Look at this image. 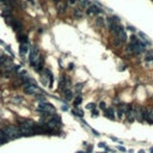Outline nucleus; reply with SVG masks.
Here are the masks:
<instances>
[{
  "mask_svg": "<svg viewBox=\"0 0 153 153\" xmlns=\"http://www.w3.org/2000/svg\"><path fill=\"white\" fill-rule=\"evenodd\" d=\"M128 30H130V31H135L136 29H135V28H133V27H128Z\"/></svg>",
  "mask_w": 153,
  "mask_h": 153,
  "instance_id": "obj_28",
  "label": "nucleus"
},
{
  "mask_svg": "<svg viewBox=\"0 0 153 153\" xmlns=\"http://www.w3.org/2000/svg\"><path fill=\"white\" fill-rule=\"evenodd\" d=\"M2 132H4V134L8 139H17V138L22 136V134L19 132V128L18 127H14V126H6Z\"/></svg>",
  "mask_w": 153,
  "mask_h": 153,
  "instance_id": "obj_1",
  "label": "nucleus"
},
{
  "mask_svg": "<svg viewBox=\"0 0 153 153\" xmlns=\"http://www.w3.org/2000/svg\"><path fill=\"white\" fill-rule=\"evenodd\" d=\"M117 150H119V151H121V152H127V150H126L123 146H117Z\"/></svg>",
  "mask_w": 153,
  "mask_h": 153,
  "instance_id": "obj_25",
  "label": "nucleus"
},
{
  "mask_svg": "<svg viewBox=\"0 0 153 153\" xmlns=\"http://www.w3.org/2000/svg\"><path fill=\"white\" fill-rule=\"evenodd\" d=\"M99 6H100L99 2H92L91 6L89 8H86L87 14H99V13H102V8Z\"/></svg>",
  "mask_w": 153,
  "mask_h": 153,
  "instance_id": "obj_3",
  "label": "nucleus"
},
{
  "mask_svg": "<svg viewBox=\"0 0 153 153\" xmlns=\"http://www.w3.org/2000/svg\"><path fill=\"white\" fill-rule=\"evenodd\" d=\"M73 66H74L73 63H69V67H68V68H69V69H73Z\"/></svg>",
  "mask_w": 153,
  "mask_h": 153,
  "instance_id": "obj_29",
  "label": "nucleus"
},
{
  "mask_svg": "<svg viewBox=\"0 0 153 153\" xmlns=\"http://www.w3.org/2000/svg\"><path fill=\"white\" fill-rule=\"evenodd\" d=\"M28 52H29V44L28 43H22L20 47H19V54H20V56L24 58L28 54Z\"/></svg>",
  "mask_w": 153,
  "mask_h": 153,
  "instance_id": "obj_8",
  "label": "nucleus"
},
{
  "mask_svg": "<svg viewBox=\"0 0 153 153\" xmlns=\"http://www.w3.org/2000/svg\"><path fill=\"white\" fill-rule=\"evenodd\" d=\"M144 121L153 123V108H147L144 110Z\"/></svg>",
  "mask_w": 153,
  "mask_h": 153,
  "instance_id": "obj_5",
  "label": "nucleus"
},
{
  "mask_svg": "<svg viewBox=\"0 0 153 153\" xmlns=\"http://www.w3.org/2000/svg\"><path fill=\"white\" fill-rule=\"evenodd\" d=\"M144 110L141 106H136L134 109V115H135V119L139 121V122H144Z\"/></svg>",
  "mask_w": 153,
  "mask_h": 153,
  "instance_id": "obj_6",
  "label": "nucleus"
},
{
  "mask_svg": "<svg viewBox=\"0 0 153 153\" xmlns=\"http://www.w3.org/2000/svg\"><path fill=\"white\" fill-rule=\"evenodd\" d=\"M17 38H18V41L20 42V44H22V43H28V37H27V35L23 33V32L17 33Z\"/></svg>",
  "mask_w": 153,
  "mask_h": 153,
  "instance_id": "obj_12",
  "label": "nucleus"
},
{
  "mask_svg": "<svg viewBox=\"0 0 153 153\" xmlns=\"http://www.w3.org/2000/svg\"><path fill=\"white\" fill-rule=\"evenodd\" d=\"M94 108H96V104H94V103H90V104L86 105V109H91V110H93Z\"/></svg>",
  "mask_w": 153,
  "mask_h": 153,
  "instance_id": "obj_20",
  "label": "nucleus"
},
{
  "mask_svg": "<svg viewBox=\"0 0 153 153\" xmlns=\"http://www.w3.org/2000/svg\"><path fill=\"white\" fill-rule=\"evenodd\" d=\"M63 96H65V98H66L67 100H71V99L73 98V93H72V91H71L69 89H65V90H63Z\"/></svg>",
  "mask_w": 153,
  "mask_h": 153,
  "instance_id": "obj_15",
  "label": "nucleus"
},
{
  "mask_svg": "<svg viewBox=\"0 0 153 153\" xmlns=\"http://www.w3.org/2000/svg\"><path fill=\"white\" fill-rule=\"evenodd\" d=\"M96 25H98V27H103V25H104V18L98 17V18L96 19Z\"/></svg>",
  "mask_w": 153,
  "mask_h": 153,
  "instance_id": "obj_16",
  "label": "nucleus"
},
{
  "mask_svg": "<svg viewBox=\"0 0 153 153\" xmlns=\"http://www.w3.org/2000/svg\"><path fill=\"white\" fill-rule=\"evenodd\" d=\"M23 89L25 93H29V94H37L40 92V89L35 84H23Z\"/></svg>",
  "mask_w": 153,
  "mask_h": 153,
  "instance_id": "obj_4",
  "label": "nucleus"
},
{
  "mask_svg": "<svg viewBox=\"0 0 153 153\" xmlns=\"http://www.w3.org/2000/svg\"><path fill=\"white\" fill-rule=\"evenodd\" d=\"M113 44H114V46H116V47H119V46L121 44V42H120V41H119L117 38H115V40L113 41Z\"/></svg>",
  "mask_w": 153,
  "mask_h": 153,
  "instance_id": "obj_22",
  "label": "nucleus"
},
{
  "mask_svg": "<svg viewBox=\"0 0 153 153\" xmlns=\"http://www.w3.org/2000/svg\"><path fill=\"white\" fill-rule=\"evenodd\" d=\"M77 153H85V152H83V151H80V152H77Z\"/></svg>",
  "mask_w": 153,
  "mask_h": 153,
  "instance_id": "obj_33",
  "label": "nucleus"
},
{
  "mask_svg": "<svg viewBox=\"0 0 153 153\" xmlns=\"http://www.w3.org/2000/svg\"><path fill=\"white\" fill-rule=\"evenodd\" d=\"M12 102H14V103H20V102H22V98H19V97H13V98H12Z\"/></svg>",
  "mask_w": 153,
  "mask_h": 153,
  "instance_id": "obj_21",
  "label": "nucleus"
},
{
  "mask_svg": "<svg viewBox=\"0 0 153 153\" xmlns=\"http://www.w3.org/2000/svg\"><path fill=\"white\" fill-rule=\"evenodd\" d=\"M104 116H106L110 120H115V110L113 108H106L104 110Z\"/></svg>",
  "mask_w": 153,
  "mask_h": 153,
  "instance_id": "obj_9",
  "label": "nucleus"
},
{
  "mask_svg": "<svg viewBox=\"0 0 153 153\" xmlns=\"http://www.w3.org/2000/svg\"><path fill=\"white\" fill-rule=\"evenodd\" d=\"M81 100H83L81 96H80V94H78V96H77V98L74 99V105H75V106H78V105L81 103Z\"/></svg>",
  "mask_w": 153,
  "mask_h": 153,
  "instance_id": "obj_17",
  "label": "nucleus"
},
{
  "mask_svg": "<svg viewBox=\"0 0 153 153\" xmlns=\"http://www.w3.org/2000/svg\"><path fill=\"white\" fill-rule=\"evenodd\" d=\"M111 140H113V141H115V142H119V144H121V141H120L119 139H116V138H114V136H111Z\"/></svg>",
  "mask_w": 153,
  "mask_h": 153,
  "instance_id": "obj_26",
  "label": "nucleus"
},
{
  "mask_svg": "<svg viewBox=\"0 0 153 153\" xmlns=\"http://www.w3.org/2000/svg\"><path fill=\"white\" fill-rule=\"evenodd\" d=\"M91 114H92V117H97V116L99 115L98 110H96V109H93V110H91Z\"/></svg>",
  "mask_w": 153,
  "mask_h": 153,
  "instance_id": "obj_19",
  "label": "nucleus"
},
{
  "mask_svg": "<svg viewBox=\"0 0 153 153\" xmlns=\"http://www.w3.org/2000/svg\"><path fill=\"white\" fill-rule=\"evenodd\" d=\"M66 7H67V4L66 2H58V5H56V8H58V12L59 13H63L66 11Z\"/></svg>",
  "mask_w": 153,
  "mask_h": 153,
  "instance_id": "obj_13",
  "label": "nucleus"
},
{
  "mask_svg": "<svg viewBox=\"0 0 153 153\" xmlns=\"http://www.w3.org/2000/svg\"><path fill=\"white\" fill-rule=\"evenodd\" d=\"M11 25H12L13 30L16 31L17 33L23 32V24H22V22H20V20H18V19H13V22L11 23Z\"/></svg>",
  "mask_w": 153,
  "mask_h": 153,
  "instance_id": "obj_7",
  "label": "nucleus"
},
{
  "mask_svg": "<svg viewBox=\"0 0 153 153\" xmlns=\"http://www.w3.org/2000/svg\"><path fill=\"white\" fill-rule=\"evenodd\" d=\"M81 89H83V84H78V85L75 86V90H77L78 92L81 91Z\"/></svg>",
  "mask_w": 153,
  "mask_h": 153,
  "instance_id": "obj_23",
  "label": "nucleus"
},
{
  "mask_svg": "<svg viewBox=\"0 0 153 153\" xmlns=\"http://www.w3.org/2000/svg\"><path fill=\"white\" fill-rule=\"evenodd\" d=\"M91 130H92V133H93V134H94L96 136H98V135H99V133H98L97 130H94V129H92V128H91Z\"/></svg>",
  "mask_w": 153,
  "mask_h": 153,
  "instance_id": "obj_27",
  "label": "nucleus"
},
{
  "mask_svg": "<svg viewBox=\"0 0 153 153\" xmlns=\"http://www.w3.org/2000/svg\"><path fill=\"white\" fill-rule=\"evenodd\" d=\"M73 14H74V17H77V18H81V17L84 16L83 8H80V7H75L74 11H73Z\"/></svg>",
  "mask_w": 153,
  "mask_h": 153,
  "instance_id": "obj_14",
  "label": "nucleus"
},
{
  "mask_svg": "<svg viewBox=\"0 0 153 153\" xmlns=\"http://www.w3.org/2000/svg\"><path fill=\"white\" fill-rule=\"evenodd\" d=\"M124 115H126V119H127V121H128V122H133V121H134V119H135V115H134V109H132L130 111L126 113Z\"/></svg>",
  "mask_w": 153,
  "mask_h": 153,
  "instance_id": "obj_11",
  "label": "nucleus"
},
{
  "mask_svg": "<svg viewBox=\"0 0 153 153\" xmlns=\"http://www.w3.org/2000/svg\"><path fill=\"white\" fill-rule=\"evenodd\" d=\"M139 153H145V151H144V150H141V151H140Z\"/></svg>",
  "mask_w": 153,
  "mask_h": 153,
  "instance_id": "obj_31",
  "label": "nucleus"
},
{
  "mask_svg": "<svg viewBox=\"0 0 153 153\" xmlns=\"http://www.w3.org/2000/svg\"><path fill=\"white\" fill-rule=\"evenodd\" d=\"M105 105H106V104H105L104 102H102V103L99 104V108H100V109H103V110H105V109H106V106H105Z\"/></svg>",
  "mask_w": 153,
  "mask_h": 153,
  "instance_id": "obj_24",
  "label": "nucleus"
},
{
  "mask_svg": "<svg viewBox=\"0 0 153 153\" xmlns=\"http://www.w3.org/2000/svg\"><path fill=\"white\" fill-rule=\"evenodd\" d=\"M37 111H40L41 114H48V115H52V114H54V111H55V108L50 104V103H46V102H42V103H40L38 104V106H37Z\"/></svg>",
  "mask_w": 153,
  "mask_h": 153,
  "instance_id": "obj_2",
  "label": "nucleus"
},
{
  "mask_svg": "<svg viewBox=\"0 0 153 153\" xmlns=\"http://www.w3.org/2000/svg\"><path fill=\"white\" fill-rule=\"evenodd\" d=\"M146 61H153L152 53H147V55H146Z\"/></svg>",
  "mask_w": 153,
  "mask_h": 153,
  "instance_id": "obj_18",
  "label": "nucleus"
},
{
  "mask_svg": "<svg viewBox=\"0 0 153 153\" xmlns=\"http://www.w3.org/2000/svg\"><path fill=\"white\" fill-rule=\"evenodd\" d=\"M62 110L66 111V110H68V108H67V106H62Z\"/></svg>",
  "mask_w": 153,
  "mask_h": 153,
  "instance_id": "obj_30",
  "label": "nucleus"
},
{
  "mask_svg": "<svg viewBox=\"0 0 153 153\" xmlns=\"http://www.w3.org/2000/svg\"><path fill=\"white\" fill-rule=\"evenodd\" d=\"M151 153H153V147H152V148H151Z\"/></svg>",
  "mask_w": 153,
  "mask_h": 153,
  "instance_id": "obj_32",
  "label": "nucleus"
},
{
  "mask_svg": "<svg viewBox=\"0 0 153 153\" xmlns=\"http://www.w3.org/2000/svg\"><path fill=\"white\" fill-rule=\"evenodd\" d=\"M116 38H117L121 43H123V42L127 41V32L124 31V29H122L121 31H119V33L116 35Z\"/></svg>",
  "mask_w": 153,
  "mask_h": 153,
  "instance_id": "obj_10",
  "label": "nucleus"
}]
</instances>
